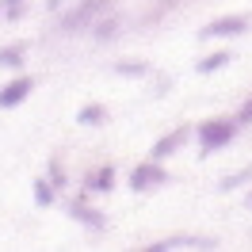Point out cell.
Segmentation results:
<instances>
[{
  "instance_id": "6da1fadb",
  "label": "cell",
  "mask_w": 252,
  "mask_h": 252,
  "mask_svg": "<svg viewBox=\"0 0 252 252\" xmlns=\"http://www.w3.org/2000/svg\"><path fill=\"white\" fill-rule=\"evenodd\" d=\"M241 123L237 119H210V123L199 126V142H203V153H214V149H225V145L237 138Z\"/></svg>"
},
{
  "instance_id": "7a4b0ae2",
  "label": "cell",
  "mask_w": 252,
  "mask_h": 252,
  "mask_svg": "<svg viewBox=\"0 0 252 252\" xmlns=\"http://www.w3.org/2000/svg\"><path fill=\"white\" fill-rule=\"evenodd\" d=\"M164 184H168V168L153 157L134 164V172H130V188L134 191H153V188H164Z\"/></svg>"
},
{
  "instance_id": "3957f363",
  "label": "cell",
  "mask_w": 252,
  "mask_h": 252,
  "mask_svg": "<svg viewBox=\"0 0 252 252\" xmlns=\"http://www.w3.org/2000/svg\"><path fill=\"white\" fill-rule=\"evenodd\" d=\"M249 31V16H218L203 27V38H237Z\"/></svg>"
},
{
  "instance_id": "277c9868",
  "label": "cell",
  "mask_w": 252,
  "mask_h": 252,
  "mask_svg": "<svg viewBox=\"0 0 252 252\" xmlns=\"http://www.w3.org/2000/svg\"><path fill=\"white\" fill-rule=\"evenodd\" d=\"M103 8H107V0H84V4H77V8H73V12L62 19V27H65V31H80V27H92V19L99 16Z\"/></svg>"
},
{
  "instance_id": "5b68a950",
  "label": "cell",
  "mask_w": 252,
  "mask_h": 252,
  "mask_svg": "<svg viewBox=\"0 0 252 252\" xmlns=\"http://www.w3.org/2000/svg\"><path fill=\"white\" fill-rule=\"evenodd\" d=\"M31 92H34V80L31 77H16L12 84H4V88H0V107H4V111L19 107Z\"/></svg>"
},
{
  "instance_id": "8992f818",
  "label": "cell",
  "mask_w": 252,
  "mask_h": 252,
  "mask_svg": "<svg viewBox=\"0 0 252 252\" xmlns=\"http://www.w3.org/2000/svg\"><path fill=\"white\" fill-rule=\"evenodd\" d=\"M188 138H191V130H188V126H176L172 134H164V138H160V142L153 145V153H149V157H153V160H164L168 153H176L180 145L188 142Z\"/></svg>"
},
{
  "instance_id": "52a82bcc",
  "label": "cell",
  "mask_w": 252,
  "mask_h": 252,
  "mask_svg": "<svg viewBox=\"0 0 252 252\" xmlns=\"http://www.w3.org/2000/svg\"><path fill=\"white\" fill-rule=\"evenodd\" d=\"M69 214H73V218L77 221H84V225H92V229H103V214H99V210H92V206L88 203H69Z\"/></svg>"
},
{
  "instance_id": "ba28073f",
  "label": "cell",
  "mask_w": 252,
  "mask_h": 252,
  "mask_svg": "<svg viewBox=\"0 0 252 252\" xmlns=\"http://www.w3.org/2000/svg\"><path fill=\"white\" fill-rule=\"evenodd\" d=\"M111 184H115V164H99V168L88 176V188L92 191H111Z\"/></svg>"
},
{
  "instance_id": "9c48e42d",
  "label": "cell",
  "mask_w": 252,
  "mask_h": 252,
  "mask_svg": "<svg viewBox=\"0 0 252 252\" xmlns=\"http://www.w3.org/2000/svg\"><path fill=\"white\" fill-rule=\"evenodd\" d=\"M23 54H27V46H4L0 50V65L4 69H23Z\"/></svg>"
},
{
  "instance_id": "30bf717a",
  "label": "cell",
  "mask_w": 252,
  "mask_h": 252,
  "mask_svg": "<svg viewBox=\"0 0 252 252\" xmlns=\"http://www.w3.org/2000/svg\"><path fill=\"white\" fill-rule=\"evenodd\" d=\"M84 126H99V123H107V107H99V103H92V107H80L77 115Z\"/></svg>"
},
{
  "instance_id": "8fae6325",
  "label": "cell",
  "mask_w": 252,
  "mask_h": 252,
  "mask_svg": "<svg viewBox=\"0 0 252 252\" xmlns=\"http://www.w3.org/2000/svg\"><path fill=\"white\" fill-rule=\"evenodd\" d=\"M119 27H123V19L111 16V19H103V23H95L92 31H95V38H99V42H107V38H115V34H119Z\"/></svg>"
},
{
  "instance_id": "7c38bea8",
  "label": "cell",
  "mask_w": 252,
  "mask_h": 252,
  "mask_svg": "<svg viewBox=\"0 0 252 252\" xmlns=\"http://www.w3.org/2000/svg\"><path fill=\"white\" fill-rule=\"evenodd\" d=\"M229 62V54H225V50H218V54H210V58H203V62L195 65V69H199V73H218L221 65Z\"/></svg>"
},
{
  "instance_id": "4fadbf2b",
  "label": "cell",
  "mask_w": 252,
  "mask_h": 252,
  "mask_svg": "<svg viewBox=\"0 0 252 252\" xmlns=\"http://www.w3.org/2000/svg\"><path fill=\"white\" fill-rule=\"evenodd\" d=\"M34 203H38V206H50V203H54V191H50L46 180H38V184H34Z\"/></svg>"
},
{
  "instance_id": "5bb4252c",
  "label": "cell",
  "mask_w": 252,
  "mask_h": 252,
  "mask_svg": "<svg viewBox=\"0 0 252 252\" xmlns=\"http://www.w3.org/2000/svg\"><path fill=\"white\" fill-rule=\"evenodd\" d=\"M115 69H119V73H126V77H145V73H149L142 62H123V65H115Z\"/></svg>"
},
{
  "instance_id": "9a60e30c",
  "label": "cell",
  "mask_w": 252,
  "mask_h": 252,
  "mask_svg": "<svg viewBox=\"0 0 252 252\" xmlns=\"http://www.w3.org/2000/svg\"><path fill=\"white\" fill-rule=\"evenodd\" d=\"M237 123H241V126H249V123H252V99H249L241 111H237Z\"/></svg>"
},
{
  "instance_id": "2e32d148",
  "label": "cell",
  "mask_w": 252,
  "mask_h": 252,
  "mask_svg": "<svg viewBox=\"0 0 252 252\" xmlns=\"http://www.w3.org/2000/svg\"><path fill=\"white\" fill-rule=\"evenodd\" d=\"M4 4H8V16H19V4L23 0H4Z\"/></svg>"
},
{
  "instance_id": "e0dca14e",
  "label": "cell",
  "mask_w": 252,
  "mask_h": 252,
  "mask_svg": "<svg viewBox=\"0 0 252 252\" xmlns=\"http://www.w3.org/2000/svg\"><path fill=\"white\" fill-rule=\"evenodd\" d=\"M58 4H62V0H50V8H58Z\"/></svg>"
},
{
  "instance_id": "ac0fdd59",
  "label": "cell",
  "mask_w": 252,
  "mask_h": 252,
  "mask_svg": "<svg viewBox=\"0 0 252 252\" xmlns=\"http://www.w3.org/2000/svg\"><path fill=\"white\" fill-rule=\"evenodd\" d=\"M249 206H252V195H249Z\"/></svg>"
}]
</instances>
